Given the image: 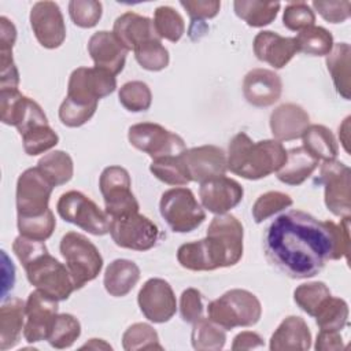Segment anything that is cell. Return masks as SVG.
I'll use <instances>...</instances> for the list:
<instances>
[{"instance_id": "cell-1", "label": "cell", "mask_w": 351, "mask_h": 351, "mask_svg": "<svg viewBox=\"0 0 351 351\" xmlns=\"http://www.w3.org/2000/svg\"><path fill=\"white\" fill-rule=\"evenodd\" d=\"M263 250L267 261L291 278L317 276L326 261L350 254V217L340 223L318 221L302 210H289L266 228Z\"/></svg>"}, {"instance_id": "cell-2", "label": "cell", "mask_w": 351, "mask_h": 351, "mask_svg": "<svg viewBox=\"0 0 351 351\" xmlns=\"http://www.w3.org/2000/svg\"><path fill=\"white\" fill-rule=\"evenodd\" d=\"M243 225L234 215L218 214L211 219L204 239L178 247L177 261L192 271L234 266L243 256Z\"/></svg>"}, {"instance_id": "cell-3", "label": "cell", "mask_w": 351, "mask_h": 351, "mask_svg": "<svg viewBox=\"0 0 351 351\" xmlns=\"http://www.w3.org/2000/svg\"><path fill=\"white\" fill-rule=\"evenodd\" d=\"M228 170L245 180H261L277 173L285 163L287 151L277 140L252 141L244 132L229 143Z\"/></svg>"}, {"instance_id": "cell-4", "label": "cell", "mask_w": 351, "mask_h": 351, "mask_svg": "<svg viewBox=\"0 0 351 351\" xmlns=\"http://www.w3.org/2000/svg\"><path fill=\"white\" fill-rule=\"evenodd\" d=\"M208 319L225 330L255 325L262 315L259 299L247 289H230L207 306Z\"/></svg>"}, {"instance_id": "cell-5", "label": "cell", "mask_w": 351, "mask_h": 351, "mask_svg": "<svg viewBox=\"0 0 351 351\" xmlns=\"http://www.w3.org/2000/svg\"><path fill=\"white\" fill-rule=\"evenodd\" d=\"M59 251L73 277L75 289L95 280L101 271L103 256L97 247L81 233H66L60 240Z\"/></svg>"}, {"instance_id": "cell-6", "label": "cell", "mask_w": 351, "mask_h": 351, "mask_svg": "<svg viewBox=\"0 0 351 351\" xmlns=\"http://www.w3.org/2000/svg\"><path fill=\"white\" fill-rule=\"evenodd\" d=\"M159 211L169 228L176 233H189L206 219L203 207L189 188H171L163 192Z\"/></svg>"}, {"instance_id": "cell-7", "label": "cell", "mask_w": 351, "mask_h": 351, "mask_svg": "<svg viewBox=\"0 0 351 351\" xmlns=\"http://www.w3.org/2000/svg\"><path fill=\"white\" fill-rule=\"evenodd\" d=\"M26 277L36 289L56 300H67L75 291L73 277L66 265L45 252L23 266Z\"/></svg>"}, {"instance_id": "cell-8", "label": "cell", "mask_w": 351, "mask_h": 351, "mask_svg": "<svg viewBox=\"0 0 351 351\" xmlns=\"http://www.w3.org/2000/svg\"><path fill=\"white\" fill-rule=\"evenodd\" d=\"M58 214L82 230L103 236L110 232V217L93 200L78 191L63 193L56 203Z\"/></svg>"}, {"instance_id": "cell-9", "label": "cell", "mask_w": 351, "mask_h": 351, "mask_svg": "<svg viewBox=\"0 0 351 351\" xmlns=\"http://www.w3.org/2000/svg\"><path fill=\"white\" fill-rule=\"evenodd\" d=\"M128 138L136 149L149 155L152 160L176 156L186 149L181 136L152 122H141L130 126Z\"/></svg>"}, {"instance_id": "cell-10", "label": "cell", "mask_w": 351, "mask_h": 351, "mask_svg": "<svg viewBox=\"0 0 351 351\" xmlns=\"http://www.w3.org/2000/svg\"><path fill=\"white\" fill-rule=\"evenodd\" d=\"M106 213L110 218L137 213L140 206L132 192V181L126 169L121 166L106 167L99 178Z\"/></svg>"}, {"instance_id": "cell-11", "label": "cell", "mask_w": 351, "mask_h": 351, "mask_svg": "<svg viewBox=\"0 0 351 351\" xmlns=\"http://www.w3.org/2000/svg\"><path fill=\"white\" fill-rule=\"evenodd\" d=\"M55 185L36 166L26 169L16 181V218L37 217L49 208V197Z\"/></svg>"}, {"instance_id": "cell-12", "label": "cell", "mask_w": 351, "mask_h": 351, "mask_svg": "<svg viewBox=\"0 0 351 351\" xmlns=\"http://www.w3.org/2000/svg\"><path fill=\"white\" fill-rule=\"evenodd\" d=\"M110 234L121 248L148 251L156 245L160 232L149 218L137 211L110 218Z\"/></svg>"}, {"instance_id": "cell-13", "label": "cell", "mask_w": 351, "mask_h": 351, "mask_svg": "<svg viewBox=\"0 0 351 351\" xmlns=\"http://www.w3.org/2000/svg\"><path fill=\"white\" fill-rule=\"evenodd\" d=\"M317 184L324 185L325 204L336 217L351 214V170L344 163L333 159L326 160L319 169Z\"/></svg>"}, {"instance_id": "cell-14", "label": "cell", "mask_w": 351, "mask_h": 351, "mask_svg": "<svg viewBox=\"0 0 351 351\" xmlns=\"http://www.w3.org/2000/svg\"><path fill=\"white\" fill-rule=\"evenodd\" d=\"M115 88L117 80L112 74L99 67H78L70 74L66 97L84 104H97Z\"/></svg>"}, {"instance_id": "cell-15", "label": "cell", "mask_w": 351, "mask_h": 351, "mask_svg": "<svg viewBox=\"0 0 351 351\" xmlns=\"http://www.w3.org/2000/svg\"><path fill=\"white\" fill-rule=\"evenodd\" d=\"M59 300L36 289L29 293L25 303L23 337L27 343L47 340L59 310Z\"/></svg>"}, {"instance_id": "cell-16", "label": "cell", "mask_w": 351, "mask_h": 351, "mask_svg": "<svg viewBox=\"0 0 351 351\" xmlns=\"http://www.w3.org/2000/svg\"><path fill=\"white\" fill-rule=\"evenodd\" d=\"M137 303L143 315L154 324L170 321L177 310L173 288L163 278L147 280L138 291Z\"/></svg>"}, {"instance_id": "cell-17", "label": "cell", "mask_w": 351, "mask_h": 351, "mask_svg": "<svg viewBox=\"0 0 351 351\" xmlns=\"http://www.w3.org/2000/svg\"><path fill=\"white\" fill-rule=\"evenodd\" d=\"M30 26L37 41L48 49L59 48L66 38V25L59 5L53 1H37L30 10Z\"/></svg>"}, {"instance_id": "cell-18", "label": "cell", "mask_w": 351, "mask_h": 351, "mask_svg": "<svg viewBox=\"0 0 351 351\" xmlns=\"http://www.w3.org/2000/svg\"><path fill=\"white\" fill-rule=\"evenodd\" d=\"M188 169L191 181L204 182L207 180L225 176L228 170L226 154L217 145H200L185 149L181 154Z\"/></svg>"}, {"instance_id": "cell-19", "label": "cell", "mask_w": 351, "mask_h": 351, "mask_svg": "<svg viewBox=\"0 0 351 351\" xmlns=\"http://www.w3.org/2000/svg\"><path fill=\"white\" fill-rule=\"evenodd\" d=\"M243 186L226 176H219L200 184L199 197L202 206L210 213L226 214L243 200Z\"/></svg>"}, {"instance_id": "cell-20", "label": "cell", "mask_w": 351, "mask_h": 351, "mask_svg": "<svg viewBox=\"0 0 351 351\" xmlns=\"http://www.w3.org/2000/svg\"><path fill=\"white\" fill-rule=\"evenodd\" d=\"M88 52L95 67H99L114 77L125 67L128 49L112 32L100 30L93 33L88 41Z\"/></svg>"}, {"instance_id": "cell-21", "label": "cell", "mask_w": 351, "mask_h": 351, "mask_svg": "<svg viewBox=\"0 0 351 351\" xmlns=\"http://www.w3.org/2000/svg\"><path fill=\"white\" fill-rule=\"evenodd\" d=\"M282 92V81L277 73L267 69H252L243 80L244 99L255 107L274 104Z\"/></svg>"}, {"instance_id": "cell-22", "label": "cell", "mask_w": 351, "mask_h": 351, "mask_svg": "<svg viewBox=\"0 0 351 351\" xmlns=\"http://www.w3.org/2000/svg\"><path fill=\"white\" fill-rule=\"evenodd\" d=\"M255 56L274 69H282L298 52L295 37H284L276 32H259L252 43Z\"/></svg>"}, {"instance_id": "cell-23", "label": "cell", "mask_w": 351, "mask_h": 351, "mask_svg": "<svg viewBox=\"0 0 351 351\" xmlns=\"http://www.w3.org/2000/svg\"><path fill=\"white\" fill-rule=\"evenodd\" d=\"M308 126L310 115L295 103L281 104L270 114V130L280 143L300 138Z\"/></svg>"}, {"instance_id": "cell-24", "label": "cell", "mask_w": 351, "mask_h": 351, "mask_svg": "<svg viewBox=\"0 0 351 351\" xmlns=\"http://www.w3.org/2000/svg\"><path fill=\"white\" fill-rule=\"evenodd\" d=\"M112 33L128 51H134L137 47L151 40H162L155 32L152 19L132 11H128L115 19Z\"/></svg>"}, {"instance_id": "cell-25", "label": "cell", "mask_w": 351, "mask_h": 351, "mask_svg": "<svg viewBox=\"0 0 351 351\" xmlns=\"http://www.w3.org/2000/svg\"><path fill=\"white\" fill-rule=\"evenodd\" d=\"M311 347V332L302 317H287L270 337L271 351H306Z\"/></svg>"}, {"instance_id": "cell-26", "label": "cell", "mask_w": 351, "mask_h": 351, "mask_svg": "<svg viewBox=\"0 0 351 351\" xmlns=\"http://www.w3.org/2000/svg\"><path fill=\"white\" fill-rule=\"evenodd\" d=\"M25 302L11 298L0 307V350L5 351L18 344L25 328Z\"/></svg>"}, {"instance_id": "cell-27", "label": "cell", "mask_w": 351, "mask_h": 351, "mask_svg": "<svg viewBox=\"0 0 351 351\" xmlns=\"http://www.w3.org/2000/svg\"><path fill=\"white\" fill-rule=\"evenodd\" d=\"M140 280L138 266L129 259L112 261L106 271L103 284L106 291L115 298L126 296Z\"/></svg>"}, {"instance_id": "cell-28", "label": "cell", "mask_w": 351, "mask_h": 351, "mask_svg": "<svg viewBox=\"0 0 351 351\" xmlns=\"http://www.w3.org/2000/svg\"><path fill=\"white\" fill-rule=\"evenodd\" d=\"M319 160L307 152L303 145L287 151L285 163L277 171V178L287 185L303 184L318 167Z\"/></svg>"}, {"instance_id": "cell-29", "label": "cell", "mask_w": 351, "mask_h": 351, "mask_svg": "<svg viewBox=\"0 0 351 351\" xmlns=\"http://www.w3.org/2000/svg\"><path fill=\"white\" fill-rule=\"evenodd\" d=\"M350 55L351 48L347 43L333 44L332 51L326 55V67L332 75L337 93L350 100L351 82H350Z\"/></svg>"}, {"instance_id": "cell-30", "label": "cell", "mask_w": 351, "mask_h": 351, "mask_svg": "<svg viewBox=\"0 0 351 351\" xmlns=\"http://www.w3.org/2000/svg\"><path fill=\"white\" fill-rule=\"evenodd\" d=\"M303 148L318 160H333L339 154V144L330 129L324 125H310L303 136Z\"/></svg>"}, {"instance_id": "cell-31", "label": "cell", "mask_w": 351, "mask_h": 351, "mask_svg": "<svg viewBox=\"0 0 351 351\" xmlns=\"http://www.w3.org/2000/svg\"><path fill=\"white\" fill-rule=\"evenodd\" d=\"M281 4L274 1L236 0L233 3L236 15L252 27H263L270 25L276 19Z\"/></svg>"}, {"instance_id": "cell-32", "label": "cell", "mask_w": 351, "mask_h": 351, "mask_svg": "<svg viewBox=\"0 0 351 351\" xmlns=\"http://www.w3.org/2000/svg\"><path fill=\"white\" fill-rule=\"evenodd\" d=\"M191 340L192 347L197 351H218L226 343V333L215 322L202 317L193 322Z\"/></svg>"}, {"instance_id": "cell-33", "label": "cell", "mask_w": 351, "mask_h": 351, "mask_svg": "<svg viewBox=\"0 0 351 351\" xmlns=\"http://www.w3.org/2000/svg\"><path fill=\"white\" fill-rule=\"evenodd\" d=\"M298 52L311 56H326L333 48V36L322 26H310L295 37Z\"/></svg>"}, {"instance_id": "cell-34", "label": "cell", "mask_w": 351, "mask_h": 351, "mask_svg": "<svg viewBox=\"0 0 351 351\" xmlns=\"http://www.w3.org/2000/svg\"><path fill=\"white\" fill-rule=\"evenodd\" d=\"M37 167L43 174L55 185H63L69 182L74 173V165L71 156L64 151H52L44 155L38 162Z\"/></svg>"}, {"instance_id": "cell-35", "label": "cell", "mask_w": 351, "mask_h": 351, "mask_svg": "<svg viewBox=\"0 0 351 351\" xmlns=\"http://www.w3.org/2000/svg\"><path fill=\"white\" fill-rule=\"evenodd\" d=\"M149 170L158 180L167 185L182 186L191 182V177L181 154L152 160Z\"/></svg>"}, {"instance_id": "cell-36", "label": "cell", "mask_w": 351, "mask_h": 351, "mask_svg": "<svg viewBox=\"0 0 351 351\" xmlns=\"http://www.w3.org/2000/svg\"><path fill=\"white\" fill-rule=\"evenodd\" d=\"M314 318L319 330L340 332L348 322V304L346 300L330 295L319 307Z\"/></svg>"}, {"instance_id": "cell-37", "label": "cell", "mask_w": 351, "mask_h": 351, "mask_svg": "<svg viewBox=\"0 0 351 351\" xmlns=\"http://www.w3.org/2000/svg\"><path fill=\"white\" fill-rule=\"evenodd\" d=\"M152 21L156 34L171 43H177L185 32L184 18L170 5L158 7L154 12Z\"/></svg>"}, {"instance_id": "cell-38", "label": "cell", "mask_w": 351, "mask_h": 351, "mask_svg": "<svg viewBox=\"0 0 351 351\" xmlns=\"http://www.w3.org/2000/svg\"><path fill=\"white\" fill-rule=\"evenodd\" d=\"M80 335H81L80 321L74 315L63 313L56 315L47 340L51 347L62 350V348L71 347L74 341L80 337Z\"/></svg>"}, {"instance_id": "cell-39", "label": "cell", "mask_w": 351, "mask_h": 351, "mask_svg": "<svg viewBox=\"0 0 351 351\" xmlns=\"http://www.w3.org/2000/svg\"><path fill=\"white\" fill-rule=\"evenodd\" d=\"M328 285L322 281H313L299 285L293 291L295 303L310 317H315L319 307L330 296Z\"/></svg>"}, {"instance_id": "cell-40", "label": "cell", "mask_w": 351, "mask_h": 351, "mask_svg": "<svg viewBox=\"0 0 351 351\" xmlns=\"http://www.w3.org/2000/svg\"><path fill=\"white\" fill-rule=\"evenodd\" d=\"M122 347L126 351L163 350V346L159 343L156 330L144 322H136L123 332Z\"/></svg>"}, {"instance_id": "cell-41", "label": "cell", "mask_w": 351, "mask_h": 351, "mask_svg": "<svg viewBox=\"0 0 351 351\" xmlns=\"http://www.w3.org/2000/svg\"><path fill=\"white\" fill-rule=\"evenodd\" d=\"M133 52L137 63L148 71H160L166 69L170 62L169 51L159 38L141 44Z\"/></svg>"}, {"instance_id": "cell-42", "label": "cell", "mask_w": 351, "mask_h": 351, "mask_svg": "<svg viewBox=\"0 0 351 351\" xmlns=\"http://www.w3.org/2000/svg\"><path fill=\"white\" fill-rule=\"evenodd\" d=\"M121 104L132 112L147 111L152 103V93L149 86L143 81L125 82L118 92Z\"/></svg>"}, {"instance_id": "cell-43", "label": "cell", "mask_w": 351, "mask_h": 351, "mask_svg": "<svg viewBox=\"0 0 351 351\" xmlns=\"http://www.w3.org/2000/svg\"><path fill=\"white\" fill-rule=\"evenodd\" d=\"M293 203L292 197L288 193L278 192V191H269L261 195L254 206H252V217L256 223L266 221L267 218L273 217L274 214L291 207Z\"/></svg>"}, {"instance_id": "cell-44", "label": "cell", "mask_w": 351, "mask_h": 351, "mask_svg": "<svg viewBox=\"0 0 351 351\" xmlns=\"http://www.w3.org/2000/svg\"><path fill=\"white\" fill-rule=\"evenodd\" d=\"M16 225L21 236L45 241L52 236L56 226V219L52 210H48L47 213L37 217L16 218Z\"/></svg>"}, {"instance_id": "cell-45", "label": "cell", "mask_w": 351, "mask_h": 351, "mask_svg": "<svg viewBox=\"0 0 351 351\" xmlns=\"http://www.w3.org/2000/svg\"><path fill=\"white\" fill-rule=\"evenodd\" d=\"M22 143L25 152L34 156L53 148L59 143V136L49 125H40L23 133Z\"/></svg>"}, {"instance_id": "cell-46", "label": "cell", "mask_w": 351, "mask_h": 351, "mask_svg": "<svg viewBox=\"0 0 351 351\" xmlns=\"http://www.w3.org/2000/svg\"><path fill=\"white\" fill-rule=\"evenodd\" d=\"M69 14L74 25L89 29L97 25L103 14V5L96 0H71Z\"/></svg>"}, {"instance_id": "cell-47", "label": "cell", "mask_w": 351, "mask_h": 351, "mask_svg": "<svg viewBox=\"0 0 351 351\" xmlns=\"http://www.w3.org/2000/svg\"><path fill=\"white\" fill-rule=\"evenodd\" d=\"M97 104H84L64 97L59 107V119L64 126L78 128L86 123L96 112Z\"/></svg>"}, {"instance_id": "cell-48", "label": "cell", "mask_w": 351, "mask_h": 351, "mask_svg": "<svg viewBox=\"0 0 351 351\" xmlns=\"http://www.w3.org/2000/svg\"><path fill=\"white\" fill-rule=\"evenodd\" d=\"M315 22V14L311 7L304 1L289 3L285 5L282 14V23L288 30L300 32L313 26Z\"/></svg>"}, {"instance_id": "cell-49", "label": "cell", "mask_w": 351, "mask_h": 351, "mask_svg": "<svg viewBox=\"0 0 351 351\" xmlns=\"http://www.w3.org/2000/svg\"><path fill=\"white\" fill-rule=\"evenodd\" d=\"M12 251L22 263V266L27 265L37 256L48 252V248L45 247L44 241L27 239L25 236H18L12 243Z\"/></svg>"}, {"instance_id": "cell-50", "label": "cell", "mask_w": 351, "mask_h": 351, "mask_svg": "<svg viewBox=\"0 0 351 351\" xmlns=\"http://www.w3.org/2000/svg\"><path fill=\"white\" fill-rule=\"evenodd\" d=\"M180 313L185 322L193 324L203 315V302L202 293L195 288H188L181 293L180 299Z\"/></svg>"}, {"instance_id": "cell-51", "label": "cell", "mask_w": 351, "mask_h": 351, "mask_svg": "<svg viewBox=\"0 0 351 351\" xmlns=\"http://www.w3.org/2000/svg\"><path fill=\"white\" fill-rule=\"evenodd\" d=\"M191 16L192 25L203 23L206 19L214 18L221 8V1L217 0H197V1H180Z\"/></svg>"}, {"instance_id": "cell-52", "label": "cell", "mask_w": 351, "mask_h": 351, "mask_svg": "<svg viewBox=\"0 0 351 351\" xmlns=\"http://www.w3.org/2000/svg\"><path fill=\"white\" fill-rule=\"evenodd\" d=\"M311 5L315 11L330 23H341L350 18V1H313Z\"/></svg>"}, {"instance_id": "cell-53", "label": "cell", "mask_w": 351, "mask_h": 351, "mask_svg": "<svg viewBox=\"0 0 351 351\" xmlns=\"http://www.w3.org/2000/svg\"><path fill=\"white\" fill-rule=\"evenodd\" d=\"M19 73L12 52H0V89H18Z\"/></svg>"}, {"instance_id": "cell-54", "label": "cell", "mask_w": 351, "mask_h": 351, "mask_svg": "<svg viewBox=\"0 0 351 351\" xmlns=\"http://www.w3.org/2000/svg\"><path fill=\"white\" fill-rule=\"evenodd\" d=\"M314 347L317 351H336V350H343L344 344H343L340 332L319 330Z\"/></svg>"}, {"instance_id": "cell-55", "label": "cell", "mask_w": 351, "mask_h": 351, "mask_svg": "<svg viewBox=\"0 0 351 351\" xmlns=\"http://www.w3.org/2000/svg\"><path fill=\"white\" fill-rule=\"evenodd\" d=\"M16 41L15 25L7 18L0 16V52H12Z\"/></svg>"}, {"instance_id": "cell-56", "label": "cell", "mask_w": 351, "mask_h": 351, "mask_svg": "<svg viewBox=\"0 0 351 351\" xmlns=\"http://www.w3.org/2000/svg\"><path fill=\"white\" fill-rule=\"evenodd\" d=\"M263 339L255 333V332H240L236 335L232 343V350H254V348H261L263 347Z\"/></svg>"}, {"instance_id": "cell-57", "label": "cell", "mask_w": 351, "mask_h": 351, "mask_svg": "<svg viewBox=\"0 0 351 351\" xmlns=\"http://www.w3.org/2000/svg\"><path fill=\"white\" fill-rule=\"evenodd\" d=\"M348 125H350V117H347L344 119V122L341 123V126L339 128V137H340V141H341V144H343V147L347 152H350V148H348V130H350V128H348Z\"/></svg>"}, {"instance_id": "cell-58", "label": "cell", "mask_w": 351, "mask_h": 351, "mask_svg": "<svg viewBox=\"0 0 351 351\" xmlns=\"http://www.w3.org/2000/svg\"><path fill=\"white\" fill-rule=\"evenodd\" d=\"M110 348L111 350V346H108V344H106L101 339H90V341L89 343H86V344H84L81 348Z\"/></svg>"}]
</instances>
